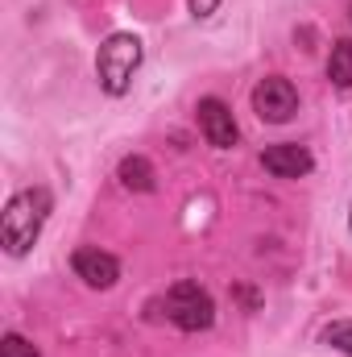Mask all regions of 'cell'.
Returning a JSON list of instances; mask_svg holds the SVG:
<instances>
[{"instance_id":"obj_9","label":"cell","mask_w":352,"mask_h":357,"mask_svg":"<svg viewBox=\"0 0 352 357\" xmlns=\"http://www.w3.org/2000/svg\"><path fill=\"white\" fill-rule=\"evenodd\" d=\"M120 183L129 191H154V167L145 158H125L120 162Z\"/></svg>"},{"instance_id":"obj_8","label":"cell","mask_w":352,"mask_h":357,"mask_svg":"<svg viewBox=\"0 0 352 357\" xmlns=\"http://www.w3.org/2000/svg\"><path fill=\"white\" fill-rule=\"evenodd\" d=\"M328 79L340 91L352 88V42H336L332 46V59H328Z\"/></svg>"},{"instance_id":"obj_12","label":"cell","mask_w":352,"mask_h":357,"mask_svg":"<svg viewBox=\"0 0 352 357\" xmlns=\"http://www.w3.org/2000/svg\"><path fill=\"white\" fill-rule=\"evenodd\" d=\"M216 8H220V0H191V17H199V21L211 17Z\"/></svg>"},{"instance_id":"obj_6","label":"cell","mask_w":352,"mask_h":357,"mask_svg":"<svg viewBox=\"0 0 352 357\" xmlns=\"http://www.w3.org/2000/svg\"><path fill=\"white\" fill-rule=\"evenodd\" d=\"M71 266H75V274H79L88 287H95V291H108V287L120 278V266H116V258H112V254H104V250H91V245L75 250Z\"/></svg>"},{"instance_id":"obj_10","label":"cell","mask_w":352,"mask_h":357,"mask_svg":"<svg viewBox=\"0 0 352 357\" xmlns=\"http://www.w3.org/2000/svg\"><path fill=\"white\" fill-rule=\"evenodd\" d=\"M323 341H328L332 349H340V354L352 357V324H349V320H336V324H328V328H323Z\"/></svg>"},{"instance_id":"obj_4","label":"cell","mask_w":352,"mask_h":357,"mask_svg":"<svg viewBox=\"0 0 352 357\" xmlns=\"http://www.w3.org/2000/svg\"><path fill=\"white\" fill-rule=\"evenodd\" d=\"M253 108H257V116H262V121L282 125V121H290V116L298 112V91H294L290 79L269 75V79H262V84L253 88Z\"/></svg>"},{"instance_id":"obj_1","label":"cell","mask_w":352,"mask_h":357,"mask_svg":"<svg viewBox=\"0 0 352 357\" xmlns=\"http://www.w3.org/2000/svg\"><path fill=\"white\" fill-rule=\"evenodd\" d=\"M46 212H50V195L42 187H29V191H17L0 216V241L13 258L29 254V245L38 241L42 225H46Z\"/></svg>"},{"instance_id":"obj_11","label":"cell","mask_w":352,"mask_h":357,"mask_svg":"<svg viewBox=\"0 0 352 357\" xmlns=\"http://www.w3.org/2000/svg\"><path fill=\"white\" fill-rule=\"evenodd\" d=\"M0 357H38V349H33L25 337H17V333H13V337H4V341H0Z\"/></svg>"},{"instance_id":"obj_3","label":"cell","mask_w":352,"mask_h":357,"mask_svg":"<svg viewBox=\"0 0 352 357\" xmlns=\"http://www.w3.org/2000/svg\"><path fill=\"white\" fill-rule=\"evenodd\" d=\"M166 316L182 333H199V328H211L216 307H211V295L199 282H175L170 295H166Z\"/></svg>"},{"instance_id":"obj_2","label":"cell","mask_w":352,"mask_h":357,"mask_svg":"<svg viewBox=\"0 0 352 357\" xmlns=\"http://www.w3.org/2000/svg\"><path fill=\"white\" fill-rule=\"evenodd\" d=\"M137 67H141V38L137 33H112L95 54V75L108 96H125Z\"/></svg>"},{"instance_id":"obj_7","label":"cell","mask_w":352,"mask_h":357,"mask_svg":"<svg viewBox=\"0 0 352 357\" xmlns=\"http://www.w3.org/2000/svg\"><path fill=\"white\" fill-rule=\"evenodd\" d=\"M262 167L269 171V175H278V178H303V175H311V154L303 150V146H294V142H282V146H269L262 154Z\"/></svg>"},{"instance_id":"obj_5","label":"cell","mask_w":352,"mask_h":357,"mask_svg":"<svg viewBox=\"0 0 352 357\" xmlns=\"http://www.w3.org/2000/svg\"><path fill=\"white\" fill-rule=\"evenodd\" d=\"M199 129H203V137H207L216 150H232V146L241 142V129H237V121H232V108H228L224 100H216V96L199 100Z\"/></svg>"}]
</instances>
